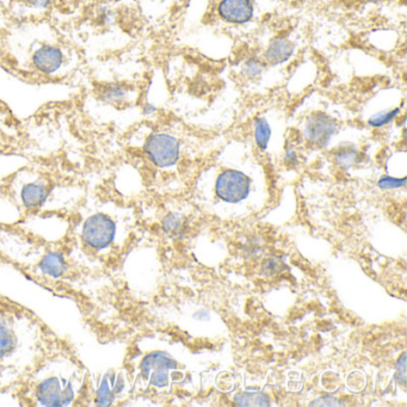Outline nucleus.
<instances>
[{
	"instance_id": "f257e3e1",
	"label": "nucleus",
	"mask_w": 407,
	"mask_h": 407,
	"mask_svg": "<svg viewBox=\"0 0 407 407\" xmlns=\"http://www.w3.org/2000/svg\"><path fill=\"white\" fill-rule=\"evenodd\" d=\"M67 347L33 310L0 294V393L16 394L48 357Z\"/></svg>"
},
{
	"instance_id": "f03ea898",
	"label": "nucleus",
	"mask_w": 407,
	"mask_h": 407,
	"mask_svg": "<svg viewBox=\"0 0 407 407\" xmlns=\"http://www.w3.org/2000/svg\"><path fill=\"white\" fill-rule=\"evenodd\" d=\"M89 378L69 345L48 357L13 397L26 406H84Z\"/></svg>"
},
{
	"instance_id": "7ed1b4c3",
	"label": "nucleus",
	"mask_w": 407,
	"mask_h": 407,
	"mask_svg": "<svg viewBox=\"0 0 407 407\" xmlns=\"http://www.w3.org/2000/svg\"><path fill=\"white\" fill-rule=\"evenodd\" d=\"M4 41L11 65L35 79H61L76 65L73 51L44 23L22 22L10 29Z\"/></svg>"
},
{
	"instance_id": "20e7f679",
	"label": "nucleus",
	"mask_w": 407,
	"mask_h": 407,
	"mask_svg": "<svg viewBox=\"0 0 407 407\" xmlns=\"http://www.w3.org/2000/svg\"><path fill=\"white\" fill-rule=\"evenodd\" d=\"M109 204H98L79 214L68 232V245L90 263H111L117 249L119 222Z\"/></svg>"
},
{
	"instance_id": "39448f33",
	"label": "nucleus",
	"mask_w": 407,
	"mask_h": 407,
	"mask_svg": "<svg viewBox=\"0 0 407 407\" xmlns=\"http://www.w3.org/2000/svg\"><path fill=\"white\" fill-rule=\"evenodd\" d=\"M11 187L18 209L29 214L44 210L56 191L51 178L41 172H21Z\"/></svg>"
},
{
	"instance_id": "423d86ee",
	"label": "nucleus",
	"mask_w": 407,
	"mask_h": 407,
	"mask_svg": "<svg viewBox=\"0 0 407 407\" xmlns=\"http://www.w3.org/2000/svg\"><path fill=\"white\" fill-rule=\"evenodd\" d=\"M127 388L124 370L110 369L94 376L90 374L84 406H114Z\"/></svg>"
},
{
	"instance_id": "0eeeda50",
	"label": "nucleus",
	"mask_w": 407,
	"mask_h": 407,
	"mask_svg": "<svg viewBox=\"0 0 407 407\" xmlns=\"http://www.w3.org/2000/svg\"><path fill=\"white\" fill-rule=\"evenodd\" d=\"M179 142L167 133H153L146 139L144 152L153 165L166 169L176 165L179 159Z\"/></svg>"
},
{
	"instance_id": "6e6552de",
	"label": "nucleus",
	"mask_w": 407,
	"mask_h": 407,
	"mask_svg": "<svg viewBox=\"0 0 407 407\" xmlns=\"http://www.w3.org/2000/svg\"><path fill=\"white\" fill-rule=\"evenodd\" d=\"M178 363L165 352L147 354L139 363L141 379L149 382V386L164 388L169 385V372L176 369Z\"/></svg>"
},
{
	"instance_id": "1a4fd4ad",
	"label": "nucleus",
	"mask_w": 407,
	"mask_h": 407,
	"mask_svg": "<svg viewBox=\"0 0 407 407\" xmlns=\"http://www.w3.org/2000/svg\"><path fill=\"white\" fill-rule=\"evenodd\" d=\"M251 182L247 174L238 170H226L219 174L215 194L227 204H239L250 194Z\"/></svg>"
},
{
	"instance_id": "9d476101",
	"label": "nucleus",
	"mask_w": 407,
	"mask_h": 407,
	"mask_svg": "<svg viewBox=\"0 0 407 407\" xmlns=\"http://www.w3.org/2000/svg\"><path fill=\"white\" fill-rule=\"evenodd\" d=\"M337 132L338 124L327 115H312L305 124L306 139L318 147L327 146Z\"/></svg>"
},
{
	"instance_id": "9b49d317",
	"label": "nucleus",
	"mask_w": 407,
	"mask_h": 407,
	"mask_svg": "<svg viewBox=\"0 0 407 407\" xmlns=\"http://www.w3.org/2000/svg\"><path fill=\"white\" fill-rule=\"evenodd\" d=\"M58 0H10L8 13L18 22H34L46 16Z\"/></svg>"
},
{
	"instance_id": "f8f14e48",
	"label": "nucleus",
	"mask_w": 407,
	"mask_h": 407,
	"mask_svg": "<svg viewBox=\"0 0 407 407\" xmlns=\"http://www.w3.org/2000/svg\"><path fill=\"white\" fill-rule=\"evenodd\" d=\"M219 13L229 23L244 24L254 17V5L251 0H221Z\"/></svg>"
},
{
	"instance_id": "ddd939ff",
	"label": "nucleus",
	"mask_w": 407,
	"mask_h": 407,
	"mask_svg": "<svg viewBox=\"0 0 407 407\" xmlns=\"http://www.w3.org/2000/svg\"><path fill=\"white\" fill-rule=\"evenodd\" d=\"M97 98L106 106H122L131 102L134 98V90L119 83H113L101 88Z\"/></svg>"
},
{
	"instance_id": "4468645a",
	"label": "nucleus",
	"mask_w": 407,
	"mask_h": 407,
	"mask_svg": "<svg viewBox=\"0 0 407 407\" xmlns=\"http://www.w3.org/2000/svg\"><path fill=\"white\" fill-rule=\"evenodd\" d=\"M294 53V44L289 40L283 38L272 40L265 51V60L270 65L284 64L288 61Z\"/></svg>"
},
{
	"instance_id": "2eb2a0df",
	"label": "nucleus",
	"mask_w": 407,
	"mask_h": 407,
	"mask_svg": "<svg viewBox=\"0 0 407 407\" xmlns=\"http://www.w3.org/2000/svg\"><path fill=\"white\" fill-rule=\"evenodd\" d=\"M237 406H270V398L262 392H242L234 397Z\"/></svg>"
},
{
	"instance_id": "dca6fc26",
	"label": "nucleus",
	"mask_w": 407,
	"mask_h": 407,
	"mask_svg": "<svg viewBox=\"0 0 407 407\" xmlns=\"http://www.w3.org/2000/svg\"><path fill=\"white\" fill-rule=\"evenodd\" d=\"M272 127L265 117H258L255 121L256 144L262 151L267 149L269 141L272 139Z\"/></svg>"
},
{
	"instance_id": "f3484780",
	"label": "nucleus",
	"mask_w": 407,
	"mask_h": 407,
	"mask_svg": "<svg viewBox=\"0 0 407 407\" xmlns=\"http://www.w3.org/2000/svg\"><path fill=\"white\" fill-rule=\"evenodd\" d=\"M400 114V108H393V109H385V110L378 111L375 114L372 115L368 119V124L370 127L381 128L383 126L390 124L393 119L398 117Z\"/></svg>"
},
{
	"instance_id": "a211bd4d",
	"label": "nucleus",
	"mask_w": 407,
	"mask_h": 407,
	"mask_svg": "<svg viewBox=\"0 0 407 407\" xmlns=\"http://www.w3.org/2000/svg\"><path fill=\"white\" fill-rule=\"evenodd\" d=\"M360 159V152L354 147H345L340 149V152L335 154V163L337 165L343 167V169H350L354 165H356Z\"/></svg>"
},
{
	"instance_id": "6ab92c4d",
	"label": "nucleus",
	"mask_w": 407,
	"mask_h": 407,
	"mask_svg": "<svg viewBox=\"0 0 407 407\" xmlns=\"http://www.w3.org/2000/svg\"><path fill=\"white\" fill-rule=\"evenodd\" d=\"M264 72V65L262 61L257 59H249L247 63L242 66V73L244 76H247V79L250 81H255L258 79L259 76H262Z\"/></svg>"
},
{
	"instance_id": "aec40b11",
	"label": "nucleus",
	"mask_w": 407,
	"mask_h": 407,
	"mask_svg": "<svg viewBox=\"0 0 407 407\" xmlns=\"http://www.w3.org/2000/svg\"><path fill=\"white\" fill-rule=\"evenodd\" d=\"M182 217L176 213H170L163 219V229L165 233H178L179 231L182 229Z\"/></svg>"
},
{
	"instance_id": "412c9836",
	"label": "nucleus",
	"mask_w": 407,
	"mask_h": 407,
	"mask_svg": "<svg viewBox=\"0 0 407 407\" xmlns=\"http://www.w3.org/2000/svg\"><path fill=\"white\" fill-rule=\"evenodd\" d=\"M406 177L403 178H395L392 176H382L381 178L379 179L378 187L382 190H395V189H400L406 185Z\"/></svg>"
},
{
	"instance_id": "4be33fe9",
	"label": "nucleus",
	"mask_w": 407,
	"mask_h": 407,
	"mask_svg": "<svg viewBox=\"0 0 407 407\" xmlns=\"http://www.w3.org/2000/svg\"><path fill=\"white\" fill-rule=\"evenodd\" d=\"M397 380L403 386L406 385V352H403L397 362Z\"/></svg>"
},
{
	"instance_id": "5701e85b",
	"label": "nucleus",
	"mask_w": 407,
	"mask_h": 407,
	"mask_svg": "<svg viewBox=\"0 0 407 407\" xmlns=\"http://www.w3.org/2000/svg\"><path fill=\"white\" fill-rule=\"evenodd\" d=\"M115 15L110 8L102 6L98 11V21L102 26H111L114 23Z\"/></svg>"
},
{
	"instance_id": "b1692460",
	"label": "nucleus",
	"mask_w": 407,
	"mask_h": 407,
	"mask_svg": "<svg viewBox=\"0 0 407 407\" xmlns=\"http://www.w3.org/2000/svg\"><path fill=\"white\" fill-rule=\"evenodd\" d=\"M343 404L340 403L338 399L331 395H324L320 398L315 399L313 403H310V406H342Z\"/></svg>"
},
{
	"instance_id": "393cba45",
	"label": "nucleus",
	"mask_w": 407,
	"mask_h": 407,
	"mask_svg": "<svg viewBox=\"0 0 407 407\" xmlns=\"http://www.w3.org/2000/svg\"><path fill=\"white\" fill-rule=\"evenodd\" d=\"M284 160L287 164H290V165H295L297 163V154L293 149H287V152H285V157H284Z\"/></svg>"
},
{
	"instance_id": "a878e982",
	"label": "nucleus",
	"mask_w": 407,
	"mask_h": 407,
	"mask_svg": "<svg viewBox=\"0 0 407 407\" xmlns=\"http://www.w3.org/2000/svg\"><path fill=\"white\" fill-rule=\"evenodd\" d=\"M142 110H144V114L147 115V116H151V115H154L158 111L157 106L152 104V103L146 102L144 104V108H142Z\"/></svg>"
},
{
	"instance_id": "bb28decb",
	"label": "nucleus",
	"mask_w": 407,
	"mask_h": 407,
	"mask_svg": "<svg viewBox=\"0 0 407 407\" xmlns=\"http://www.w3.org/2000/svg\"><path fill=\"white\" fill-rule=\"evenodd\" d=\"M3 31H5V13L4 11H3L1 5H0V40H1Z\"/></svg>"
},
{
	"instance_id": "cd10ccee",
	"label": "nucleus",
	"mask_w": 407,
	"mask_h": 407,
	"mask_svg": "<svg viewBox=\"0 0 407 407\" xmlns=\"http://www.w3.org/2000/svg\"><path fill=\"white\" fill-rule=\"evenodd\" d=\"M370 1H378V0H370Z\"/></svg>"
}]
</instances>
